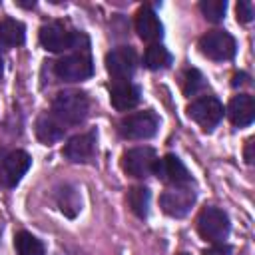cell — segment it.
Masks as SVG:
<instances>
[{
    "label": "cell",
    "mask_w": 255,
    "mask_h": 255,
    "mask_svg": "<svg viewBox=\"0 0 255 255\" xmlns=\"http://www.w3.org/2000/svg\"><path fill=\"white\" fill-rule=\"evenodd\" d=\"M201 86H203V78H201V74H199L197 70H187V74H185V82H183V90H185V94L191 96V94H195Z\"/></svg>",
    "instance_id": "cell-23"
},
{
    "label": "cell",
    "mask_w": 255,
    "mask_h": 255,
    "mask_svg": "<svg viewBox=\"0 0 255 255\" xmlns=\"http://www.w3.org/2000/svg\"><path fill=\"white\" fill-rule=\"evenodd\" d=\"M14 247L18 255H44V245L38 237H34L28 231H20L14 237Z\"/></svg>",
    "instance_id": "cell-21"
},
{
    "label": "cell",
    "mask_w": 255,
    "mask_h": 255,
    "mask_svg": "<svg viewBox=\"0 0 255 255\" xmlns=\"http://www.w3.org/2000/svg\"><path fill=\"white\" fill-rule=\"evenodd\" d=\"M155 163H157V155L151 147L143 145V147H133V149H128L122 157V167L128 175L131 177H147L153 173L155 169Z\"/></svg>",
    "instance_id": "cell-8"
},
{
    "label": "cell",
    "mask_w": 255,
    "mask_h": 255,
    "mask_svg": "<svg viewBox=\"0 0 255 255\" xmlns=\"http://www.w3.org/2000/svg\"><path fill=\"white\" fill-rule=\"evenodd\" d=\"M80 40H86V36L78 32H70L62 22H48L40 28V44L50 52H64L78 48Z\"/></svg>",
    "instance_id": "cell-3"
},
{
    "label": "cell",
    "mask_w": 255,
    "mask_h": 255,
    "mask_svg": "<svg viewBox=\"0 0 255 255\" xmlns=\"http://www.w3.org/2000/svg\"><path fill=\"white\" fill-rule=\"evenodd\" d=\"M229 217L217 207H203L197 215V231L209 243H223L229 235Z\"/></svg>",
    "instance_id": "cell-2"
},
{
    "label": "cell",
    "mask_w": 255,
    "mask_h": 255,
    "mask_svg": "<svg viewBox=\"0 0 255 255\" xmlns=\"http://www.w3.org/2000/svg\"><path fill=\"white\" fill-rule=\"evenodd\" d=\"M153 173L167 185H173V187H185L189 181H191V175L187 171V167L181 163V159L173 153H167L163 155L161 159H157L155 163V169Z\"/></svg>",
    "instance_id": "cell-10"
},
{
    "label": "cell",
    "mask_w": 255,
    "mask_h": 255,
    "mask_svg": "<svg viewBox=\"0 0 255 255\" xmlns=\"http://www.w3.org/2000/svg\"><path fill=\"white\" fill-rule=\"evenodd\" d=\"M90 110V102L84 92L78 90H64L56 94L52 102V112L62 124H80L86 120Z\"/></svg>",
    "instance_id": "cell-1"
},
{
    "label": "cell",
    "mask_w": 255,
    "mask_h": 255,
    "mask_svg": "<svg viewBox=\"0 0 255 255\" xmlns=\"http://www.w3.org/2000/svg\"><path fill=\"white\" fill-rule=\"evenodd\" d=\"M195 201V193L185 185V187H175V189H169L165 191L161 197H159V203H161V209L169 215V217H183L189 213L191 205Z\"/></svg>",
    "instance_id": "cell-12"
},
{
    "label": "cell",
    "mask_w": 255,
    "mask_h": 255,
    "mask_svg": "<svg viewBox=\"0 0 255 255\" xmlns=\"http://www.w3.org/2000/svg\"><path fill=\"white\" fill-rule=\"evenodd\" d=\"M137 68V54L129 46H118L106 56V70L116 82H129Z\"/></svg>",
    "instance_id": "cell-4"
},
{
    "label": "cell",
    "mask_w": 255,
    "mask_h": 255,
    "mask_svg": "<svg viewBox=\"0 0 255 255\" xmlns=\"http://www.w3.org/2000/svg\"><path fill=\"white\" fill-rule=\"evenodd\" d=\"M231 84H233V86H239V84H245V76H243V74H241V76L237 74V76L233 78V82H231Z\"/></svg>",
    "instance_id": "cell-27"
},
{
    "label": "cell",
    "mask_w": 255,
    "mask_h": 255,
    "mask_svg": "<svg viewBox=\"0 0 255 255\" xmlns=\"http://www.w3.org/2000/svg\"><path fill=\"white\" fill-rule=\"evenodd\" d=\"M54 70H56V76L60 80L80 82V80H86L92 76L94 66H92V60L86 52H78V54H70V56L60 58L56 62Z\"/></svg>",
    "instance_id": "cell-9"
},
{
    "label": "cell",
    "mask_w": 255,
    "mask_h": 255,
    "mask_svg": "<svg viewBox=\"0 0 255 255\" xmlns=\"http://www.w3.org/2000/svg\"><path fill=\"white\" fill-rule=\"evenodd\" d=\"M187 114L203 129H213L223 118V104L215 96H201L191 102Z\"/></svg>",
    "instance_id": "cell-7"
},
{
    "label": "cell",
    "mask_w": 255,
    "mask_h": 255,
    "mask_svg": "<svg viewBox=\"0 0 255 255\" xmlns=\"http://www.w3.org/2000/svg\"><path fill=\"white\" fill-rule=\"evenodd\" d=\"M143 64L149 70H161L171 64V54L161 44H151L143 54Z\"/></svg>",
    "instance_id": "cell-20"
},
{
    "label": "cell",
    "mask_w": 255,
    "mask_h": 255,
    "mask_svg": "<svg viewBox=\"0 0 255 255\" xmlns=\"http://www.w3.org/2000/svg\"><path fill=\"white\" fill-rule=\"evenodd\" d=\"M203 255H231V247L223 243H213V247L205 249Z\"/></svg>",
    "instance_id": "cell-25"
},
{
    "label": "cell",
    "mask_w": 255,
    "mask_h": 255,
    "mask_svg": "<svg viewBox=\"0 0 255 255\" xmlns=\"http://www.w3.org/2000/svg\"><path fill=\"white\" fill-rule=\"evenodd\" d=\"M94 147H96V133H94V131H86V133L74 135V137L66 143L64 155H66L70 161H86V159L92 157Z\"/></svg>",
    "instance_id": "cell-16"
},
{
    "label": "cell",
    "mask_w": 255,
    "mask_h": 255,
    "mask_svg": "<svg viewBox=\"0 0 255 255\" xmlns=\"http://www.w3.org/2000/svg\"><path fill=\"white\" fill-rule=\"evenodd\" d=\"M235 12H237V20L243 24L253 20V4L249 0H239L235 6Z\"/></svg>",
    "instance_id": "cell-24"
},
{
    "label": "cell",
    "mask_w": 255,
    "mask_h": 255,
    "mask_svg": "<svg viewBox=\"0 0 255 255\" xmlns=\"http://www.w3.org/2000/svg\"><path fill=\"white\" fill-rule=\"evenodd\" d=\"M30 163H32L30 155L22 149H16V151L8 153L2 159V165H0V185L14 187L22 179V175L28 171Z\"/></svg>",
    "instance_id": "cell-11"
},
{
    "label": "cell",
    "mask_w": 255,
    "mask_h": 255,
    "mask_svg": "<svg viewBox=\"0 0 255 255\" xmlns=\"http://www.w3.org/2000/svg\"><path fill=\"white\" fill-rule=\"evenodd\" d=\"M135 30H137L139 38L145 40V42H155L163 34V26H161L159 18L155 16V12L149 6H143V8L137 10V14H135Z\"/></svg>",
    "instance_id": "cell-14"
},
{
    "label": "cell",
    "mask_w": 255,
    "mask_h": 255,
    "mask_svg": "<svg viewBox=\"0 0 255 255\" xmlns=\"http://www.w3.org/2000/svg\"><path fill=\"white\" fill-rule=\"evenodd\" d=\"M253 145H255V137H249L247 143H245V161L247 163H253L255 155H253Z\"/></svg>",
    "instance_id": "cell-26"
},
{
    "label": "cell",
    "mask_w": 255,
    "mask_h": 255,
    "mask_svg": "<svg viewBox=\"0 0 255 255\" xmlns=\"http://www.w3.org/2000/svg\"><path fill=\"white\" fill-rule=\"evenodd\" d=\"M199 10L201 14L209 20V22H219L225 16L227 10V2L225 0H201L199 2Z\"/></svg>",
    "instance_id": "cell-22"
},
{
    "label": "cell",
    "mask_w": 255,
    "mask_h": 255,
    "mask_svg": "<svg viewBox=\"0 0 255 255\" xmlns=\"http://www.w3.org/2000/svg\"><path fill=\"white\" fill-rule=\"evenodd\" d=\"M227 116L231 120L233 126H239V128H245L253 122L255 118V102L249 94H239V96H233L229 106H227Z\"/></svg>",
    "instance_id": "cell-13"
},
{
    "label": "cell",
    "mask_w": 255,
    "mask_h": 255,
    "mask_svg": "<svg viewBox=\"0 0 255 255\" xmlns=\"http://www.w3.org/2000/svg\"><path fill=\"white\" fill-rule=\"evenodd\" d=\"M110 100L112 106L120 112H128L137 106L139 102V88L133 86L131 82H116L110 90Z\"/></svg>",
    "instance_id": "cell-15"
},
{
    "label": "cell",
    "mask_w": 255,
    "mask_h": 255,
    "mask_svg": "<svg viewBox=\"0 0 255 255\" xmlns=\"http://www.w3.org/2000/svg\"><path fill=\"white\" fill-rule=\"evenodd\" d=\"M149 201H151V193L147 187L143 185H135L128 191V205L129 209L137 215V217H145L149 211Z\"/></svg>",
    "instance_id": "cell-19"
},
{
    "label": "cell",
    "mask_w": 255,
    "mask_h": 255,
    "mask_svg": "<svg viewBox=\"0 0 255 255\" xmlns=\"http://www.w3.org/2000/svg\"><path fill=\"white\" fill-rule=\"evenodd\" d=\"M199 50L209 60H217V62L231 60L235 56V40L231 34H227L223 30H211L201 36Z\"/></svg>",
    "instance_id": "cell-6"
},
{
    "label": "cell",
    "mask_w": 255,
    "mask_h": 255,
    "mask_svg": "<svg viewBox=\"0 0 255 255\" xmlns=\"http://www.w3.org/2000/svg\"><path fill=\"white\" fill-rule=\"evenodd\" d=\"M24 38H26V34H24L22 22L12 20V18H6L0 24V46L2 48L20 46V44H24Z\"/></svg>",
    "instance_id": "cell-18"
},
{
    "label": "cell",
    "mask_w": 255,
    "mask_h": 255,
    "mask_svg": "<svg viewBox=\"0 0 255 255\" xmlns=\"http://www.w3.org/2000/svg\"><path fill=\"white\" fill-rule=\"evenodd\" d=\"M64 124L54 114H44L36 122V135L44 143H54L64 135Z\"/></svg>",
    "instance_id": "cell-17"
},
{
    "label": "cell",
    "mask_w": 255,
    "mask_h": 255,
    "mask_svg": "<svg viewBox=\"0 0 255 255\" xmlns=\"http://www.w3.org/2000/svg\"><path fill=\"white\" fill-rule=\"evenodd\" d=\"M177 255H187V253H177Z\"/></svg>",
    "instance_id": "cell-29"
},
{
    "label": "cell",
    "mask_w": 255,
    "mask_h": 255,
    "mask_svg": "<svg viewBox=\"0 0 255 255\" xmlns=\"http://www.w3.org/2000/svg\"><path fill=\"white\" fill-rule=\"evenodd\" d=\"M0 78H2V60H0Z\"/></svg>",
    "instance_id": "cell-28"
},
{
    "label": "cell",
    "mask_w": 255,
    "mask_h": 255,
    "mask_svg": "<svg viewBox=\"0 0 255 255\" xmlns=\"http://www.w3.org/2000/svg\"><path fill=\"white\" fill-rule=\"evenodd\" d=\"M159 128V120L153 112H135V114H128L122 122H120V131L122 135L129 137V139H147L151 135H155Z\"/></svg>",
    "instance_id": "cell-5"
}]
</instances>
